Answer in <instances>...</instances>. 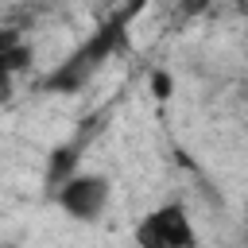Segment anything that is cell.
Masks as SVG:
<instances>
[{"label":"cell","instance_id":"obj_1","mask_svg":"<svg viewBox=\"0 0 248 248\" xmlns=\"http://www.w3.org/2000/svg\"><path fill=\"white\" fill-rule=\"evenodd\" d=\"M136 244L140 248H198V232H194L186 205L167 202L143 213L136 225Z\"/></svg>","mask_w":248,"mask_h":248},{"label":"cell","instance_id":"obj_2","mask_svg":"<svg viewBox=\"0 0 248 248\" xmlns=\"http://www.w3.org/2000/svg\"><path fill=\"white\" fill-rule=\"evenodd\" d=\"M108 178L105 174H70L58 186V205L74 221H97L108 205Z\"/></svg>","mask_w":248,"mask_h":248},{"label":"cell","instance_id":"obj_3","mask_svg":"<svg viewBox=\"0 0 248 248\" xmlns=\"http://www.w3.org/2000/svg\"><path fill=\"white\" fill-rule=\"evenodd\" d=\"M74 167H78V147H74V143L54 147V151H50V167H46V182H50V186H62L70 174H78Z\"/></svg>","mask_w":248,"mask_h":248},{"label":"cell","instance_id":"obj_4","mask_svg":"<svg viewBox=\"0 0 248 248\" xmlns=\"http://www.w3.org/2000/svg\"><path fill=\"white\" fill-rule=\"evenodd\" d=\"M209 8V0H178V12L186 16V19H194V16H202Z\"/></svg>","mask_w":248,"mask_h":248},{"label":"cell","instance_id":"obj_5","mask_svg":"<svg viewBox=\"0 0 248 248\" xmlns=\"http://www.w3.org/2000/svg\"><path fill=\"white\" fill-rule=\"evenodd\" d=\"M16 43H23V39H19V31H16V27H0V58H4Z\"/></svg>","mask_w":248,"mask_h":248},{"label":"cell","instance_id":"obj_6","mask_svg":"<svg viewBox=\"0 0 248 248\" xmlns=\"http://www.w3.org/2000/svg\"><path fill=\"white\" fill-rule=\"evenodd\" d=\"M151 89H155L159 97H167V93H170V81H167V74H151Z\"/></svg>","mask_w":248,"mask_h":248}]
</instances>
